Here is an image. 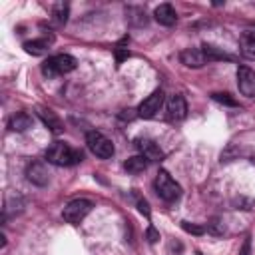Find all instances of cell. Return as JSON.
<instances>
[{
	"label": "cell",
	"mask_w": 255,
	"mask_h": 255,
	"mask_svg": "<svg viewBox=\"0 0 255 255\" xmlns=\"http://www.w3.org/2000/svg\"><path fill=\"white\" fill-rule=\"evenodd\" d=\"M46 159L48 163H54V165H76L82 161V151L72 149L64 141H54L46 149Z\"/></svg>",
	"instance_id": "obj_1"
},
{
	"label": "cell",
	"mask_w": 255,
	"mask_h": 255,
	"mask_svg": "<svg viewBox=\"0 0 255 255\" xmlns=\"http://www.w3.org/2000/svg\"><path fill=\"white\" fill-rule=\"evenodd\" d=\"M153 187H155V193L163 199V201H175L181 197V185L165 171V169H159L157 175H155V181H153Z\"/></svg>",
	"instance_id": "obj_2"
},
{
	"label": "cell",
	"mask_w": 255,
	"mask_h": 255,
	"mask_svg": "<svg viewBox=\"0 0 255 255\" xmlns=\"http://www.w3.org/2000/svg\"><path fill=\"white\" fill-rule=\"evenodd\" d=\"M76 68V58L70 54H56L50 56L44 64H42V74L48 78H56V76H64L68 72H72Z\"/></svg>",
	"instance_id": "obj_3"
},
{
	"label": "cell",
	"mask_w": 255,
	"mask_h": 255,
	"mask_svg": "<svg viewBox=\"0 0 255 255\" xmlns=\"http://www.w3.org/2000/svg\"><path fill=\"white\" fill-rule=\"evenodd\" d=\"M86 145H88V149L96 155V157H100V159H108V157H112L114 155V143H112V139H108L104 133H100V131H88L86 133Z\"/></svg>",
	"instance_id": "obj_4"
},
{
	"label": "cell",
	"mask_w": 255,
	"mask_h": 255,
	"mask_svg": "<svg viewBox=\"0 0 255 255\" xmlns=\"http://www.w3.org/2000/svg\"><path fill=\"white\" fill-rule=\"evenodd\" d=\"M92 207H94V203H92L90 199H72V201L64 207L62 217H64V221H68V223H72V225H78V223L84 221V217L92 211Z\"/></svg>",
	"instance_id": "obj_5"
},
{
	"label": "cell",
	"mask_w": 255,
	"mask_h": 255,
	"mask_svg": "<svg viewBox=\"0 0 255 255\" xmlns=\"http://www.w3.org/2000/svg\"><path fill=\"white\" fill-rule=\"evenodd\" d=\"M161 106H163V92L155 90L137 106V116L143 118V120H151L161 110Z\"/></svg>",
	"instance_id": "obj_6"
},
{
	"label": "cell",
	"mask_w": 255,
	"mask_h": 255,
	"mask_svg": "<svg viewBox=\"0 0 255 255\" xmlns=\"http://www.w3.org/2000/svg\"><path fill=\"white\" fill-rule=\"evenodd\" d=\"M133 145L137 147L139 155H143V157L149 159V161H159V159H163V151H161L159 143L153 141V139H149V137H135V139H133Z\"/></svg>",
	"instance_id": "obj_7"
},
{
	"label": "cell",
	"mask_w": 255,
	"mask_h": 255,
	"mask_svg": "<svg viewBox=\"0 0 255 255\" xmlns=\"http://www.w3.org/2000/svg\"><path fill=\"white\" fill-rule=\"evenodd\" d=\"M237 88L245 98H255V72L249 66L237 68Z\"/></svg>",
	"instance_id": "obj_8"
},
{
	"label": "cell",
	"mask_w": 255,
	"mask_h": 255,
	"mask_svg": "<svg viewBox=\"0 0 255 255\" xmlns=\"http://www.w3.org/2000/svg\"><path fill=\"white\" fill-rule=\"evenodd\" d=\"M187 116V104L181 94H173L167 100V120L169 122H181Z\"/></svg>",
	"instance_id": "obj_9"
},
{
	"label": "cell",
	"mask_w": 255,
	"mask_h": 255,
	"mask_svg": "<svg viewBox=\"0 0 255 255\" xmlns=\"http://www.w3.org/2000/svg\"><path fill=\"white\" fill-rule=\"evenodd\" d=\"M26 177H28L34 185L44 187V185H48V181H50V171H48V167H46L44 161H32V163H28V167H26Z\"/></svg>",
	"instance_id": "obj_10"
},
{
	"label": "cell",
	"mask_w": 255,
	"mask_h": 255,
	"mask_svg": "<svg viewBox=\"0 0 255 255\" xmlns=\"http://www.w3.org/2000/svg\"><path fill=\"white\" fill-rule=\"evenodd\" d=\"M179 60H181V64H185L187 68H201V66L209 64L201 48H185V50H181Z\"/></svg>",
	"instance_id": "obj_11"
},
{
	"label": "cell",
	"mask_w": 255,
	"mask_h": 255,
	"mask_svg": "<svg viewBox=\"0 0 255 255\" xmlns=\"http://www.w3.org/2000/svg\"><path fill=\"white\" fill-rule=\"evenodd\" d=\"M36 112H38V118L44 122V126L46 128H50V131L52 133H62L64 131V124H62V120L56 116V112H52L50 108H44V106H38L36 108Z\"/></svg>",
	"instance_id": "obj_12"
},
{
	"label": "cell",
	"mask_w": 255,
	"mask_h": 255,
	"mask_svg": "<svg viewBox=\"0 0 255 255\" xmlns=\"http://www.w3.org/2000/svg\"><path fill=\"white\" fill-rule=\"evenodd\" d=\"M153 18L161 24V26H173L175 20H177V14L173 10L171 4H159L155 10H153Z\"/></svg>",
	"instance_id": "obj_13"
},
{
	"label": "cell",
	"mask_w": 255,
	"mask_h": 255,
	"mask_svg": "<svg viewBox=\"0 0 255 255\" xmlns=\"http://www.w3.org/2000/svg\"><path fill=\"white\" fill-rule=\"evenodd\" d=\"M52 42H54V36L38 38V40H28V42H24V50L28 54H32V56H40V54H44V52L50 50Z\"/></svg>",
	"instance_id": "obj_14"
},
{
	"label": "cell",
	"mask_w": 255,
	"mask_h": 255,
	"mask_svg": "<svg viewBox=\"0 0 255 255\" xmlns=\"http://www.w3.org/2000/svg\"><path fill=\"white\" fill-rule=\"evenodd\" d=\"M8 128H10L12 131H26L28 128H32V116L26 114V112H18V114H14V116L10 118Z\"/></svg>",
	"instance_id": "obj_15"
},
{
	"label": "cell",
	"mask_w": 255,
	"mask_h": 255,
	"mask_svg": "<svg viewBox=\"0 0 255 255\" xmlns=\"http://www.w3.org/2000/svg\"><path fill=\"white\" fill-rule=\"evenodd\" d=\"M68 16H70V6L66 2H56L52 6V22L56 26H64L68 22Z\"/></svg>",
	"instance_id": "obj_16"
},
{
	"label": "cell",
	"mask_w": 255,
	"mask_h": 255,
	"mask_svg": "<svg viewBox=\"0 0 255 255\" xmlns=\"http://www.w3.org/2000/svg\"><path fill=\"white\" fill-rule=\"evenodd\" d=\"M201 50H203L207 62H217V60H229V62H231V60H233L231 54H225L223 50H219V48H215V46H211V44H203Z\"/></svg>",
	"instance_id": "obj_17"
},
{
	"label": "cell",
	"mask_w": 255,
	"mask_h": 255,
	"mask_svg": "<svg viewBox=\"0 0 255 255\" xmlns=\"http://www.w3.org/2000/svg\"><path fill=\"white\" fill-rule=\"evenodd\" d=\"M241 52H243V56L255 60V32H251V30L243 32V36H241Z\"/></svg>",
	"instance_id": "obj_18"
},
{
	"label": "cell",
	"mask_w": 255,
	"mask_h": 255,
	"mask_svg": "<svg viewBox=\"0 0 255 255\" xmlns=\"http://www.w3.org/2000/svg\"><path fill=\"white\" fill-rule=\"evenodd\" d=\"M147 163H149V159H145L143 155H133V157H129V159L124 163V167H126L129 173H141V171L147 169Z\"/></svg>",
	"instance_id": "obj_19"
},
{
	"label": "cell",
	"mask_w": 255,
	"mask_h": 255,
	"mask_svg": "<svg viewBox=\"0 0 255 255\" xmlns=\"http://www.w3.org/2000/svg\"><path fill=\"white\" fill-rule=\"evenodd\" d=\"M128 14V22L133 24V26H145L147 24V16H145V10L143 8H135V6H129L126 10Z\"/></svg>",
	"instance_id": "obj_20"
},
{
	"label": "cell",
	"mask_w": 255,
	"mask_h": 255,
	"mask_svg": "<svg viewBox=\"0 0 255 255\" xmlns=\"http://www.w3.org/2000/svg\"><path fill=\"white\" fill-rule=\"evenodd\" d=\"M211 98H213L215 102L223 104V106H229V108H235V106H237V100H235V98H231V96H229V94H225V92H213V94H211Z\"/></svg>",
	"instance_id": "obj_21"
},
{
	"label": "cell",
	"mask_w": 255,
	"mask_h": 255,
	"mask_svg": "<svg viewBox=\"0 0 255 255\" xmlns=\"http://www.w3.org/2000/svg\"><path fill=\"white\" fill-rule=\"evenodd\" d=\"M181 227H183V231H187V233H191V235H203V233H205V227H203V225H197V223L181 221Z\"/></svg>",
	"instance_id": "obj_22"
},
{
	"label": "cell",
	"mask_w": 255,
	"mask_h": 255,
	"mask_svg": "<svg viewBox=\"0 0 255 255\" xmlns=\"http://www.w3.org/2000/svg\"><path fill=\"white\" fill-rule=\"evenodd\" d=\"M145 237H147V241H149V243H155V241L159 239V233L155 231V227H153V225H149V227H147V233H145Z\"/></svg>",
	"instance_id": "obj_23"
},
{
	"label": "cell",
	"mask_w": 255,
	"mask_h": 255,
	"mask_svg": "<svg viewBox=\"0 0 255 255\" xmlns=\"http://www.w3.org/2000/svg\"><path fill=\"white\" fill-rule=\"evenodd\" d=\"M137 209H139V213H143L145 217H149V203L145 199H137Z\"/></svg>",
	"instance_id": "obj_24"
},
{
	"label": "cell",
	"mask_w": 255,
	"mask_h": 255,
	"mask_svg": "<svg viewBox=\"0 0 255 255\" xmlns=\"http://www.w3.org/2000/svg\"><path fill=\"white\" fill-rule=\"evenodd\" d=\"M116 56H118V64H122L126 58H129V52H128L126 48H120V46H118V48H116Z\"/></svg>",
	"instance_id": "obj_25"
},
{
	"label": "cell",
	"mask_w": 255,
	"mask_h": 255,
	"mask_svg": "<svg viewBox=\"0 0 255 255\" xmlns=\"http://www.w3.org/2000/svg\"><path fill=\"white\" fill-rule=\"evenodd\" d=\"M241 255H249V239H245L243 249H241Z\"/></svg>",
	"instance_id": "obj_26"
}]
</instances>
